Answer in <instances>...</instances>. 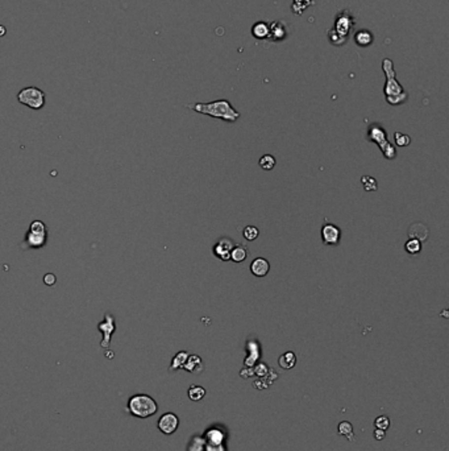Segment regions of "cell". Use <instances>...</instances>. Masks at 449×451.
Instances as JSON below:
<instances>
[{"label": "cell", "instance_id": "obj_23", "mask_svg": "<svg viewBox=\"0 0 449 451\" xmlns=\"http://www.w3.org/2000/svg\"><path fill=\"white\" fill-rule=\"evenodd\" d=\"M328 38H329V42L332 45H335V46H341V45H344L347 42V37L341 36L337 32H335L333 29H329L328 31Z\"/></svg>", "mask_w": 449, "mask_h": 451}, {"label": "cell", "instance_id": "obj_16", "mask_svg": "<svg viewBox=\"0 0 449 451\" xmlns=\"http://www.w3.org/2000/svg\"><path fill=\"white\" fill-rule=\"evenodd\" d=\"M269 29L270 25L265 23V21H258L252 27V35L257 40H265L269 36Z\"/></svg>", "mask_w": 449, "mask_h": 451}, {"label": "cell", "instance_id": "obj_29", "mask_svg": "<svg viewBox=\"0 0 449 451\" xmlns=\"http://www.w3.org/2000/svg\"><path fill=\"white\" fill-rule=\"evenodd\" d=\"M394 140L398 146H409L411 142V138L409 135L402 134V132H395L394 134Z\"/></svg>", "mask_w": 449, "mask_h": 451}, {"label": "cell", "instance_id": "obj_28", "mask_svg": "<svg viewBox=\"0 0 449 451\" xmlns=\"http://www.w3.org/2000/svg\"><path fill=\"white\" fill-rule=\"evenodd\" d=\"M243 235L247 240H249V242H253V240H256L259 236V231H258V228L256 227V226H247V227L244 228Z\"/></svg>", "mask_w": 449, "mask_h": 451}, {"label": "cell", "instance_id": "obj_5", "mask_svg": "<svg viewBox=\"0 0 449 451\" xmlns=\"http://www.w3.org/2000/svg\"><path fill=\"white\" fill-rule=\"evenodd\" d=\"M48 240V230L46 224L41 220H33L24 239V244L29 248H42Z\"/></svg>", "mask_w": 449, "mask_h": 451}, {"label": "cell", "instance_id": "obj_3", "mask_svg": "<svg viewBox=\"0 0 449 451\" xmlns=\"http://www.w3.org/2000/svg\"><path fill=\"white\" fill-rule=\"evenodd\" d=\"M366 140L370 142H376L380 146L381 152L386 160H394L397 157V149L388 141L387 131L385 130L384 126L380 123H373L368 128V134H366Z\"/></svg>", "mask_w": 449, "mask_h": 451}, {"label": "cell", "instance_id": "obj_2", "mask_svg": "<svg viewBox=\"0 0 449 451\" xmlns=\"http://www.w3.org/2000/svg\"><path fill=\"white\" fill-rule=\"evenodd\" d=\"M187 107L195 112L208 115L215 119H222L224 122L235 123L240 119V112L227 99H219V101L208 103H194V104H189Z\"/></svg>", "mask_w": 449, "mask_h": 451}, {"label": "cell", "instance_id": "obj_11", "mask_svg": "<svg viewBox=\"0 0 449 451\" xmlns=\"http://www.w3.org/2000/svg\"><path fill=\"white\" fill-rule=\"evenodd\" d=\"M157 426L160 429V431L163 433V434H173L179 426L178 416H175L174 413H165V415H162L161 418L158 419Z\"/></svg>", "mask_w": 449, "mask_h": 451}, {"label": "cell", "instance_id": "obj_17", "mask_svg": "<svg viewBox=\"0 0 449 451\" xmlns=\"http://www.w3.org/2000/svg\"><path fill=\"white\" fill-rule=\"evenodd\" d=\"M248 257V249L244 244H237L232 248L231 251V260L235 263H243Z\"/></svg>", "mask_w": 449, "mask_h": 451}, {"label": "cell", "instance_id": "obj_1", "mask_svg": "<svg viewBox=\"0 0 449 451\" xmlns=\"http://www.w3.org/2000/svg\"><path fill=\"white\" fill-rule=\"evenodd\" d=\"M382 70H384L386 82H385L384 93L385 99L388 104L391 106H399L407 102L409 99V94L406 93L403 86L399 83L397 79V73L394 69V64L390 58H384L382 60Z\"/></svg>", "mask_w": 449, "mask_h": 451}, {"label": "cell", "instance_id": "obj_12", "mask_svg": "<svg viewBox=\"0 0 449 451\" xmlns=\"http://www.w3.org/2000/svg\"><path fill=\"white\" fill-rule=\"evenodd\" d=\"M270 25V29H269V36L267 38L273 42H281V41H285L288 38L289 32H288V27L285 24L284 21L277 20L273 21Z\"/></svg>", "mask_w": 449, "mask_h": 451}, {"label": "cell", "instance_id": "obj_15", "mask_svg": "<svg viewBox=\"0 0 449 451\" xmlns=\"http://www.w3.org/2000/svg\"><path fill=\"white\" fill-rule=\"evenodd\" d=\"M353 40H354V42H356L358 46H361V48H366V46H370V45L373 44V41H374V35H373L369 29H358V31L354 33Z\"/></svg>", "mask_w": 449, "mask_h": 451}, {"label": "cell", "instance_id": "obj_8", "mask_svg": "<svg viewBox=\"0 0 449 451\" xmlns=\"http://www.w3.org/2000/svg\"><path fill=\"white\" fill-rule=\"evenodd\" d=\"M356 25V21H354V17L351 13V11L348 9H344V11H341L340 13H337V16H336L335 20V25H333V31L337 32L341 36H344L348 38L351 32H352L353 27Z\"/></svg>", "mask_w": 449, "mask_h": 451}, {"label": "cell", "instance_id": "obj_21", "mask_svg": "<svg viewBox=\"0 0 449 451\" xmlns=\"http://www.w3.org/2000/svg\"><path fill=\"white\" fill-rule=\"evenodd\" d=\"M206 396V389L200 385H191L189 389V397L192 401H200Z\"/></svg>", "mask_w": 449, "mask_h": 451}, {"label": "cell", "instance_id": "obj_27", "mask_svg": "<svg viewBox=\"0 0 449 451\" xmlns=\"http://www.w3.org/2000/svg\"><path fill=\"white\" fill-rule=\"evenodd\" d=\"M361 182L364 185V189L366 191H376L378 189V185H377V179H374L370 175H364V177H361Z\"/></svg>", "mask_w": 449, "mask_h": 451}, {"label": "cell", "instance_id": "obj_22", "mask_svg": "<svg viewBox=\"0 0 449 451\" xmlns=\"http://www.w3.org/2000/svg\"><path fill=\"white\" fill-rule=\"evenodd\" d=\"M405 249L406 252H409L410 255H417L421 251V242H419L417 239H410L405 244Z\"/></svg>", "mask_w": 449, "mask_h": 451}, {"label": "cell", "instance_id": "obj_9", "mask_svg": "<svg viewBox=\"0 0 449 451\" xmlns=\"http://www.w3.org/2000/svg\"><path fill=\"white\" fill-rule=\"evenodd\" d=\"M235 247L233 240L229 238H220L214 245V255L223 261L231 260V251Z\"/></svg>", "mask_w": 449, "mask_h": 451}, {"label": "cell", "instance_id": "obj_10", "mask_svg": "<svg viewBox=\"0 0 449 451\" xmlns=\"http://www.w3.org/2000/svg\"><path fill=\"white\" fill-rule=\"evenodd\" d=\"M341 230L336 224L325 223L321 227V240L325 245H337L340 243Z\"/></svg>", "mask_w": 449, "mask_h": 451}, {"label": "cell", "instance_id": "obj_31", "mask_svg": "<svg viewBox=\"0 0 449 451\" xmlns=\"http://www.w3.org/2000/svg\"><path fill=\"white\" fill-rule=\"evenodd\" d=\"M44 282L46 285H53L54 282H56V276H54V275H52V273H48V275H45Z\"/></svg>", "mask_w": 449, "mask_h": 451}, {"label": "cell", "instance_id": "obj_18", "mask_svg": "<svg viewBox=\"0 0 449 451\" xmlns=\"http://www.w3.org/2000/svg\"><path fill=\"white\" fill-rule=\"evenodd\" d=\"M279 366L282 367L284 370H291L294 368L296 363V356L295 354L292 352V351H288V352H285L284 355H281L278 359Z\"/></svg>", "mask_w": 449, "mask_h": 451}, {"label": "cell", "instance_id": "obj_19", "mask_svg": "<svg viewBox=\"0 0 449 451\" xmlns=\"http://www.w3.org/2000/svg\"><path fill=\"white\" fill-rule=\"evenodd\" d=\"M311 5H314V0H292L291 9L295 15H302Z\"/></svg>", "mask_w": 449, "mask_h": 451}, {"label": "cell", "instance_id": "obj_6", "mask_svg": "<svg viewBox=\"0 0 449 451\" xmlns=\"http://www.w3.org/2000/svg\"><path fill=\"white\" fill-rule=\"evenodd\" d=\"M17 101L32 110H41L45 106V93L38 87H25L17 94Z\"/></svg>", "mask_w": 449, "mask_h": 451}, {"label": "cell", "instance_id": "obj_13", "mask_svg": "<svg viewBox=\"0 0 449 451\" xmlns=\"http://www.w3.org/2000/svg\"><path fill=\"white\" fill-rule=\"evenodd\" d=\"M270 271V263L263 259V257H257L252 261L251 272L256 277H265Z\"/></svg>", "mask_w": 449, "mask_h": 451}, {"label": "cell", "instance_id": "obj_25", "mask_svg": "<svg viewBox=\"0 0 449 451\" xmlns=\"http://www.w3.org/2000/svg\"><path fill=\"white\" fill-rule=\"evenodd\" d=\"M339 434L344 435L347 438L352 442L353 441V426L352 423L348 422V421H343L339 425Z\"/></svg>", "mask_w": 449, "mask_h": 451}, {"label": "cell", "instance_id": "obj_33", "mask_svg": "<svg viewBox=\"0 0 449 451\" xmlns=\"http://www.w3.org/2000/svg\"><path fill=\"white\" fill-rule=\"evenodd\" d=\"M7 33V29H5L4 25H0V37H3Z\"/></svg>", "mask_w": 449, "mask_h": 451}, {"label": "cell", "instance_id": "obj_30", "mask_svg": "<svg viewBox=\"0 0 449 451\" xmlns=\"http://www.w3.org/2000/svg\"><path fill=\"white\" fill-rule=\"evenodd\" d=\"M374 426H376V429H381V430L386 431L390 427V418H388L387 416H380L374 421Z\"/></svg>", "mask_w": 449, "mask_h": 451}, {"label": "cell", "instance_id": "obj_20", "mask_svg": "<svg viewBox=\"0 0 449 451\" xmlns=\"http://www.w3.org/2000/svg\"><path fill=\"white\" fill-rule=\"evenodd\" d=\"M187 358H189V354H187L186 351H179L178 354L175 355L174 358H173V360H171L170 370L174 371V370H179V368H183Z\"/></svg>", "mask_w": 449, "mask_h": 451}, {"label": "cell", "instance_id": "obj_32", "mask_svg": "<svg viewBox=\"0 0 449 451\" xmlns=\"http://www.w3.org/2000/svg\"><path fill=\"white\" fill-rule=\"evenodd\" d=\"M385 434H386V431L381 430V429H377V430L374 431V438L378 439V441H382V439L385 438Z\"/></svg>", "mask_w": 449, "mask_h": 451}, {"label": "cell", "instance_id": "obj_4", "mask_svg": "<svg viewBox=\"0 0 449 451\" xmlns=\"http://www.w3.org/2000/svg\"><path fill=\"white\" fill-rule=\"evenodd\" d=\"M128 411L137 418H149L158 411L157 403L148 394H134L128 400Z\"/></svg>", "mask_w": 449, "mask_h": 451}, {"label": "cell", "instance_id": "obj_24", "mask_svg": "<svg viewBox=\"0 0 449 451\" xmlns=\"http://www.w3.org/2000/svg\"><path fill=\"white\" fill-rule=\"evenodd\" d=\"M196 366L202 367V359L199 358L198 355H191V356L189 355V358H187L183 368L189 371V372H195V367Z\"/></svg>", "mask_w": 449, "mask_h": 451}, {"label": "cell", "instance_id": "obj_26", "mask_svg": "<svg viewBox=\"0 0 449 451\" xmlns=\"http://www.w3.org/2000/svg\"><path fill=\"white\" fill-rule=\"evenodd\" d=\"M259 167L262 168L263 171H271L275 167V159L274 156L271 155H263L258 161Z\"/></svg>", "mask_w": 449, "mask_h": 451}, {"label": "cell", "instance_id": "obj_14", "mask_svg": "<svg viewBox=\"0 0 449 451\" xmlns=\"http://www.w3.org/2000/svg\"><path fill=\"white\" fill-rule=\"evenodd\" d=\"M409 236L410 239H417L419 242H424L428 238V228L421 222L413 223L409 228Z\"/></svg>", "mask_w": 449, "mask_h": 451}, {"label": "cell", "instance_id": "obj_7", "mask_svg": "<svg viewBox=\"0 0 449 451\" xmlns=\"http://www.w3.org/2000/svg\"><path fill=\"white\" fill-rule=\"evenodd\" d=\"M97 330L103 335L100 342L101 348L108 349L109 345H111V338H112L114 333L116 331V322H115L114 315L111 313H105L103 321L100 323H97Z\"/></svg>", "mask_w": 449, "mask_h": 451}]
</instances>
